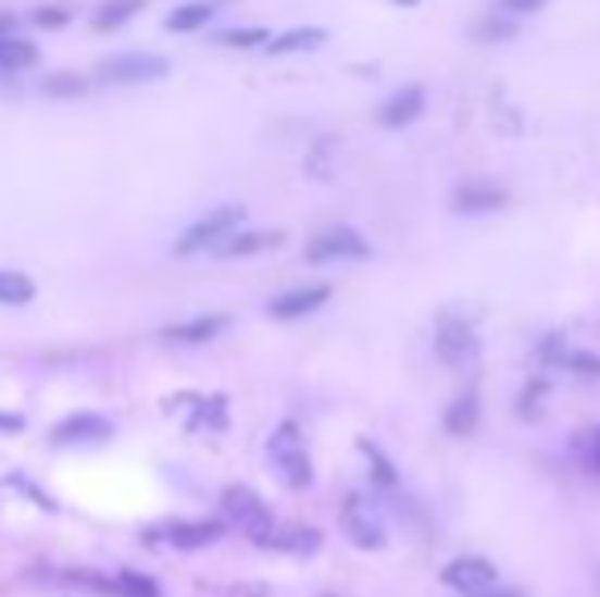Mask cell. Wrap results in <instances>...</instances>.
Segmentation results:
<instances>
[{
    "mask_svg": "<svg viewBox=\"0 0 600 597\" xmlns=\"http://www.w3.org/2000/svg\"><path fill=\"white\" fill-rule=\"evenodd\" d=\"M478 597H511V594H478Z\"/></svg>",
    "mask_w": 600,
    "mask_h": 597,
    "instance_id": "obj_35",
    "label": "cell"
},
{
    "mask_svg": "<svg viewBox=\"0 0 600 597\" xmlns=\"http://www.w3.org/2000/svg\"><path fill=\"white\" fill-rule=\"evenodd\" d=\"M507 206V192L499 185H462L453 192V213H495Z\"/></svg>",
    "mask_w": 600,
    "mask_h": 597,
    "instance_id": "obj_14",
    "label": "cell"
},
{
    "mask_svg": "<svg viewBox=\"0 0 600 597\" xmlns=\"http://www.w3.org/2000/svg\"><path fill=\"white\" fill-rule=\"evenodd\" d=\"M560 364L576 376H600V357H592V352H572V348H567Z\"/></svg>",
    "mask_w": 600,
    "mask_h": 597,
    "instance_id": "obj_28",
    "label": "cell"
},
{
    "mask_svg": "<svg viewBox=\"0 0 600 597\" xmlns=\"http://www.w3.org/2000/svg\"><path fill=\"white\" fill-rule=\"evenodd\" d=\"M37 58H41V50H37L34 41L0 34V74H21V70L37 66Z\"/></svg>",
    "mask_w": 600,
    "mask_h": 597,
    "instance_id": "obj_16",
    "label": "cell"
},
{
    "mask_svg": "<svg viewBox=\"0 0 600 597\" xmlns=\"http://www.w3.org/2000/svg\"><path fill=\"white\" fill-rule=\"evenodd\" d=\"M507 13H535V9H543L548 0H499Z\"/></svg>",
    "mask_w": 600,
    "mask_h": 597,
    "instance_id": "obj_32",
    "label": "cell"
},
{
    "mask_svg": "<svg viewBox=\"0 0 600 597\" xmlns=\"http://www.w3.org/2000/svg\"><path fill=\"white\" fill-rule=\"evenodd\" d=\"M167 545L172 548H209L213 540H217L221 532H225V524L221 520H176V524H167Z\"/></svg>",
    "mask_w": 600,
    "mask_h": 597,
    "instance_id": "obj_13",
    "label": "cell"
},
{
    "mask_svg": "<svg viewBox=\"0 0 600 597\" xmlns=\"http://www.w3.org/2000/svg\"><path fill=\"white\" fill-rule=\"evenodd\" d=\"M41 90L50 99H78V95H86V78L83 74H53V78L41 83Z\"/></svg>",
    "mask_w": 600,
    "mask_h": 597,
    "instance_id": "obj_24",
    "label": "cell"
},
{
    "mask_svg": "<svg viewBox=\"0 0 600 597\" xmlns=\"http://www.w3.org/2000/svg\"><path fill=\"white\" fill-rule=\"evenodd\" d=\"M0 430H4V434H17V430H25V418H17V413H4V410H0Z\"/></svg>",
    "mask_w": 600,
    "mask_h": 597,
    "instance_id": "obj_33",
    "label": "cell"
},
{
    "mask_svg": "<svg viewBox=\"0 0 600 597\" xmlns=\"http://www.w3.org/2000/svg\"><path fill=\"white\" fill-rule=\"evenodd\" d=\"M584 462H588V471H600V430L584 438Z\"/></svg>",
    "mask_w": 600,
    "mask_h": 597,
    "instance_id": "obj_31",
    "label": "cell"
},
{
    "mask_svg": "<svg viewBox=\"0 0 600 597\" xmlns=\"http://www.w3.org/2000/svg\"><path fill=\"white\" fill-rule=\"evenodd\" d=\"M167 58L160 53H115L99 66V83L107 86H139V83H155L167 74Z\"/></svg>",
    "mask_w": 600,
    "mask_h": 597,
    "instance_id": "obj_4",
    "label": "cell"
},
{
    "mask_svg": "<svg viewBox=\"0 0 600 597\" xmlns=\"http://www.w3.org/2000/svg\"><path fill=\"white\" fill-rule=\"evenodd\" d=\"M286 234L278 229H253V234H229V238L217 246L221 258H250V254H262V250H274L283 246Z\"/></svg>",
    "mask_w": 600,
    "mask_h": 597,
    "instance_id": "obj_15",
    "label": "cell"
},
{
    "mask_svg": "<svg viewBox=\"0 0 600 597\" xmlns=\"http://www.w3.org/2000/svg\"><path fill=\"white\" fill-rule=\"evenodd\" d=\"M474 426H478V393L453 397V406L446 410V430L453 438H466V434H474Z\"/></svg>",
    "mask_w": 600,
    "mask_h": 597,
    "instance_id": "obj_18",
    "label": "cell"
},
{
    "mask_svg": "<svg viewBox=\"0 0 600 597\" xmlns=\"http://www.w3.org/2000/svg\"><path fill=\"white\" fill-rule=\"evenodd\" d=\"M213 21V4L209 0H197V4H180V9H172L167 13V34H197Z\"/></svg>",
    "mask_w": 600,
    "mask_h": 597,
    "instance_id": "obj_17",
    "label": "cell"
},
{
    "mask_svg": "<svg viewBox=\"0 0 600 597\" xmlns=\"http://www.w3.org/2000/svg\"><path fill=\"white\" fill-rule=\"evenodd\" d=\"M327 597H332V594H327Z\"/></svg>",
    "mask_w": 600,
    "mask_h": 597,
    "instance_id": "obj_36",
    "label": "cell"
},
{
    "mask_svg": "<svg viewBox=\"0 0 600 597\" xmlns=\"http://www.w3.org/2000/svg\"><path fill=\"white\" fill-rule=\"evenodd\" d=\"M115 434V426L102 418V413H70V418H62L58 426L50 430L53 446H86V443H107Z\"/></svg>",
    "mask_w": 600,
    "mask_h": 597,
    "instance_id": "obj_8",
    "label": "cell"
},
{
    "mask_svg": "<svg viewBox=\"0 0 600 597\" xmlns=\"http://www.w3.org/2000/svg\"><path fill=\"white\" fill-rule=\"evenodd\" d=\"M478 37H483V41H495V37H515V25H511V21H483V25H478Z\"/></svg>",
    "mask_w": 600,
    "mask_h": 597,
    "instance_id": "obj_29",
    "label": "cell"
},
{
    "mask_svg": "<svg viewBox=\"0 0 600 597\" xmlns=\"http://www.w3.org/2000/svg\"><path fill=\"white\" fill-rule=\"evenodd\" d=\"M441 581H446V585H453L458 594L478 597V594H490V589H495L499 569L486 561V557H453V561L446 564Z\"/></svg>",
    "mask_w": 600,
    "mask_h": 597,
    "instance_id": "obj_7",
    "label": "cell"
},
{
    "mask_svg": "<svg viewBox=\"0 0 600 597\" xmlns=\"http://www.w3.org/2000/svg\"><path fill=\"white\" fill-rule=\"evenodd\" d=\"M437 357L450 369H474L483 357V340L466 320H441L437 327Z\"/></svg>",
    "mask_w": 600,
    "mask_h": 597,
    "instance_id": "obj_5",
    "label": "cell"
},
{
    "mask_svg": "<svg viewBox=\"0 0 600 597\" xmlns=\"http://www.w3.org/2000/svg\"><path fill=\"white\" fill-rule=\"evenodd\" d=\"M339 524H343V536H348L355 548H384L388 545V536H384L380 520L367 512V503L360 495H351L348 503H343V515H339Z\"/></svg>",
    "mask_w": 600,
    "mask_h": 597,
    "instance_id": "obj_9",
    "label": "cell"
},
{
    "mask_svg": "<svg viewBox=\"0 0 600 597\" xmlns=\"http://www.w3.org/2000/svg\"><path fill=\"white\" fill-rule=\"evenodd\" d=\"M327 299H332V287L327 283H311V287H295L286 290V295H274L266 311L270 320H302V315L323 308Z\"/></svg>",
    "mask_w": 600,
    "mask_h": 597,
    "instance_id": "obj_10",
    "label": "cell"
},
{
    "mask_svg": "<svg viewBox=\"0 0 600 597\" xmlns=\"http://www.w3.org/2000/svg\"><path fill=\"white\" fill-rule=\"evenodd\" d=\"M70 17H74V13H70L66 4H41V9L29 13V21H34L37 29H66Z\"/></svg>",
    "mask_w": 600,
    "mask_h": 597,
    "instance_id": "obj_26",
    "label": "cell"
},
{
    "mask_svg": "<svg viewBox=\"0 0 600 597\" xmlns=\"http://www.w3.org/2000/svg\"><path fill=\"white\" fill-rule=\"evenodd\" d=\"M339 258H367L364 234H355L351 225H332L307 241V262H339Z\"/></svg>",
    "mask_w": 600,
    "mask_h": 597,
    "instance_id": "obj_6",
    "label": "cell"
},
{
    "mask_svg": "<svg viewBox=\"0 0 600 597\" xmlns=\"http://www.w3.org/2000/svg\"><path fill=\"white\" fill-rule=\"evenodd\" d=\"M360 450H364L367 459H372V467H376V471H372V475H376V483H380V487H392V483H397V471H392V462L380 455V446H372L364 438V443H360Z\"/></svg>",
    "mask_w": 600,
    "mask_h": 597,
    "instance_id": "obj_27",
    "label": "cell"
},
{
    "mask_svg": "<svg viewBox=\"0 0 600 597\" xmlns=\"http://www.w3.org/2000/svg\"><path fill=\"white\" fill-rule=\"evenodd\" d=\"M327 41V34L323 29H315V25H302V29H286V34L270 37V53H299V50H315V46H323Z\"/></svg>",
    "mask_w": 600,
    "mask_h": 597,
    "instance_id": "obj_20",
    "label": "cell"
},
{
    "mask_svg": "<svg viewBox=\"0 0 600 597\" xmlns=\"http://www.w3.org/2000/svg\"><path fill=\"white\" fill-rule=\"evenodd\" d=\"M246 217L241 206H221V209H209L200 222H192L176 238V254H200V250H217L221 241L234 234L237 225Z\"/></svg>",
    "mask_w": 600,
    "mask_h": 597,
    "instance_id": "obj_3",
    "label": "cell"
},
{
    "mask_svg": "<svg viewBox=\"0 0 600 597\" xmlns=\"http://www.w3.org/2000/svg\"><path fill=\"white\" fill-rule=\"evenodd\" d=\"M115 597H164L160 594V585L143 573H135V569H118L115 573Z\"/></svg>",
    "mask_w": 600,
    "mask_h": 597,
    "instance_id": "obj_23",
    "label": "cell"
},
{
    "mask_svg": "<svg viewBox=\"0 0 600 597\" xmlns=\"http://www.w3.org/2000/svg\"><path fill=\"white\" fill-rule=\"evenodd\" d=\"M139 9H143V0H107L99 13H95V29H99V34H115V29H123V25L139 13Z\"/></svg>",
    "mask_w": 600,
    "mask_h": 597,
    "instance_id": "obj_21",
    "label": "cell"
},
{
    "mask_svg": "<svg viewBox=\"0 0 600 597\" xmlns=\"http://www.w3.org/2000/svg\"><path fill=\"white\" fill-rule=\"evenodd\" d=\"M34 295L37 283L25 271H0V303L4 308H25V303H34Z\"/></svg>",
    "mask_w": 600,
    "mask_h": 597,
    "instance_id": "obj_19",
    "label": "cell"
},
{
    "mask_svg": "<svg viewBox=\"0 0 600 597\" xmlns=\"http://www.w3.org/2000/svg\"><path fill=\"white\" fill-rule=\"evenodd\" d=\"M266 455H270V462H274V471H278V478H283L286 487H295V492L311 487L315 471H311V455H307L302 434L295 422H283V426L270 434Z\"/></svg>",
    "mask_w": 600,
    "mask_h": 597,
    "instance_id": "obj_2",
    "label": "cell"
},
{
    "mask_svg": "<svg viewBox=\"0 0 600 597\" xmlns=\"http://www.w3.org/2000/svg\"><path fill=\"white\" fill-rule=\"evenodd\" d=\"M221 512H225V520H229L241 536H250L253 545H262V548H270L274 532H278V524H274V515H270V508H266V499L258 492H250V487H225V495H221Z\"/></svg>",
    "mask_w": 600,
    "mask_h": 597,
    "instance_id": "obj_1",
    "label": "cell"
},
{
    "mask_svg": "<svg viewBox=\"0 0 600 597\" xmlns=\"http://www.w3.org/2000/svg\"><path fill=\"white\" fill-rule=\"evenodd\" d=\"M392 4H400V9H413V4H417V0H392Z\"/></svg>",
    "mask_w": 600,
    "mask_h": 597,
    "instance_id": "obj_34",
    "label": "cell"
},
{
    "mask_svg": "<svg viewBox=\"0 0 600 597\" xmlns=\"http://www.w3.org/2000/svg\"><path fill=\"white\" fill-rule=\"evenodd\" d=\"M318 545H323V536L315 528H278L274 540H270V548H283V552H295V557H311V552H318Z\"/></svg>",
    "mask_w": 600,
    "mask_h": 597,
    "instance_id": "obj_22",
    "label": "cell"
},
{
    "mask_svg": "<svg viewBox=\"0 0 600 597\" xmlns=\"http://www.w3.org/2000/svg\"><path fill=\"white\" fill-rule=\"evenodd\" d=\"M421 111H425V90L421 86H400L397 95L380 107L376 120H380V127H392L397 132V127H409L413 120H421Z\"/></svg>",
    "mask_w": 600,
    "mask_h": 597,
    "instance_id": "obj_11",
    "label": "cell"
},
{
    "mask_svg": "<svg viewBox=\"0 0 600 597\" xmlns=\"http://www.w3.org/2000/svg\"><path fill=\"white\" fill-rule=\"evenodd\" d=\"M221 46H234V50L270 46V29H262V25H250V29H229V34H221Z\"/></svg>",
    "mask_w": 600,
    "mask_h": 597,
    "instance_id": "obj_25",
    "label": "cell"
},
{
    "mask_svg": "<svg viewBox=\"0 0 600 597\" xmlns=\"http://www.w3.org/2000/svg\"><path fill=\"white\" fill-rule=\"evenodd\" d=\"M539 397H543V381H535V385H527V389H523V397H518V413H523V418H532L535 401H539Z\"/></svg>",
    "mask_w": 600,
    "mask_h": 597,
    "instance_id": "obj_30",
    "label": "cell"
},
{
    "mask_svg": "<svg viewBox=\"0 0 600 597\" xmlns=\"http://www.w3.org/2000/svg\"><path fill=\"white\" fill-rule=\"evenodd\" d=\"M225 327H229V315H197V320H184V324H167L164 332H160V340L204 344V340H217Z\"/></svg>",
    "mask_w": 600,
    "mask_h": 597,
    "instance_id": "obj_12",
    "label": "cell"
}]
</instances>
